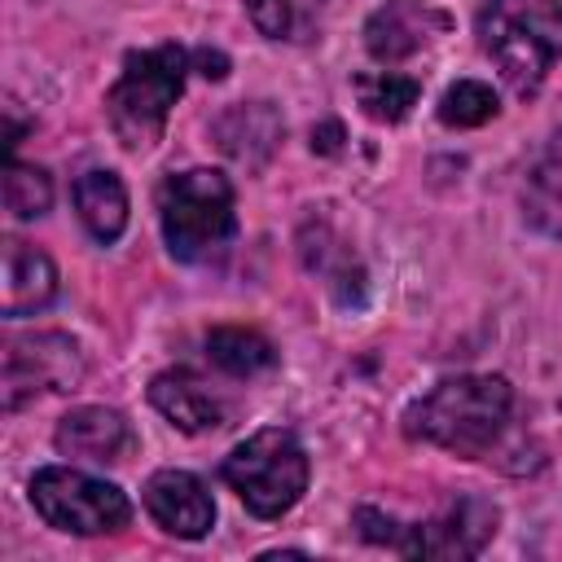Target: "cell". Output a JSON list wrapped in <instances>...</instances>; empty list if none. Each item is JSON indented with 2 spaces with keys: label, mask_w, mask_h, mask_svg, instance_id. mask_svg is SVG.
Listing matches in <instances>:
<instances>
[{
  "label": "cell",
  "mask_w": 562,
  "mask_h": 562,
  "mask_svg": "<svg viewBox=\"0 0 562 562\" xmlns=\"http://www.w3.org/2000/svg\"><path fill=\"white\" fill-rule=\"evenodd\" d=\"M514 417V386L501 373H457L404 408V435L452 457H487Z\"/></svg>",
  "instance_id": "cell-1"
},
{
  "label": "cell",
  "mask_w": 562,
  "mask_h": 562,
  "mask_svg": "<svg viewBox=\"0 0 562 562\" xmlns=\"http://www.w3.org/2000/svg\"><path fill=\"white\" fill-rule=\"evenodd\" d=\"M474 35L509 92L527 101L562 57V0H483Z\"/></svg>",
  "instance_id": "cell-2"
},
{
  "label": "cell",
  "mask_w": 562,
  "mask_h": 562,
  "mask_svg": "<svg viewBox=\"0 0 562 562\" xmlns=\"http://www.w3.org/2000/svg\"><path fill=\"white\" fill-rule=\"evenodd\" d=\"M158 224L171 259L180 263H206L224 255L237 233L233 180L215 167L171 171L158 184Z\"/></svg>",
  "instance_id": "cell-3"
},
{
  "label": "cell",
  "mask_w": 562,
  "mask_h": 562,
  "mask_svg": "<svg viewBox=\"0 0 562 562\" xmlns=\"http://www.w3.org/2000/svg\"><path fill=\"white\" fill-rule=\"evenodd\" d=\"M189 61L193 57L180 44H154V48H136L123 57L119 79L105 92V114L123 149H149L162 136L167 114L176 97L184 92Z\"/></svg>",
  "instance_id": "cell-4"
},
{
  "label": "cell",
  "mask_w": 562,
  "mask_h": 562,
  "mask_svg": "<svg viewBox=\"0 0 562 562\" xmlns=\"http://www.w3.org/2000/svg\"><path fill=\"white\" fill-rule=\"evenodd\" d=\"M220 474L255 518H281L307 492V452L294 430L263 426L224 457Z\"/></svg>",
  "instance_id": "cell-5"
},
{
  "label": "cell",
  "mask_w": 562,
  "mask_h": 562,
  "mask_svg": "<svg viewBox=\"0 0 562 562\" xmlns=\"http://www.w3.org/2000/svg\"><path fill=\"white\" fill-rule=\"evenodd\" d=\"M496 518H501L496 505L483 496H461L430 522H400L369 505L356 509L360 536L373 544H386L404 558H474L496 536Z\"/></svg>",
  "instance_id": "cell-6"
},
{
  "label": "cell",
  "mask_w": 562,
  "mask_h": 562,
  "mask_svg": "<svg viewBox=\"0 0 562 562\" xmlns=\"http://www.w3.org/2000/svg\"><path fill=\"white\" fill-rule=\"evenodd\" d=\"M31 505L35 514L70 536H114L132 522V501L123 487L75 470V465H44L31 474Z\"/></svg>",
  "instance_id": "cell-7"
},
{
  "label": "cell",
  "mask_w": 562,
  "mask_h": 562,
  "mask_svg": "<svg viewBox=\"0 0 562 562\" xmlns=\"http://www.w3.org/2000/svg\"><path fill=\"white\" fill-rule=\"evenodd\" d=\"M79 382H83V356L75 338L57 329H40V334H22L4 342V408L9 413L35 395L75 391Z\"/></svg>",
  "instance_id": "cell-8"
},
{
  "label": "cell",
  "mask_w": 562,
  "mask_h": 562,
  "mask_svg": "<svg viewBox=\"0 0 562 562\" xmlns=\"http://www.w3.org/2000/svg\"><path fill=\"white\" fill-rule=\"evenodd\" d=\"M448 26H452V18L430 0H382L364 18V48L373 61L395 66V61H408L422 48H430Z\"/></svg>",
  "instance_id": "cell-9"
},
{
  "label": "cell",
  "mask_w": 562,
  "mask_h": 562,
  "mask_svg": "<svg viewBox=\"0 0 562 562\" xmlns=\"http://www.w3.org/2000/svg\"><path fill=\"white\" fill-rule=\"evenodd\" d=\"M140 501L149 509V518L180 540H202L215 522V501L206 492V483L189 470H154L140 487Z\"/></svg>",
  "instance_id": "cell-10"
},
{
  "label": "cell",
  "mask_w": 562,
  "mask_h": 562,
  "mask_svg": "<svg viewBox=\"0 0 562 562\" xmlns=\"http://www.w3.org/2000/svg\"><path fill=\"white\" fill-rule=\"evenodd\" d=\"M53 443L70 461H123L136 439H132V422L119 408L83 404V408H70L57 422Z\"/></svg>",
  "instance_id": "cell-11"
},
{
  "label": "cell",
  "mask_w": 562,
  "mask_h": 562,
  "mask_svg": "<svg viewBox=\"0 0 562 562\" xmlns=\"http://www.w3.org/2000/svg\"><path fill=\"white\" fill-rule=\"evenodd\" d=\"M149 404L180 426L184 435H206L228 422V404L193 373V369H167L149 382Z\"/></svg>",
  "instance_id": "cell-12"
},
{
  "label": "cell",
  "mask_w": 562,
  "mask_h": 562,
  "mask_svg": "<svg viewBox=\"0 0 562 562\" xmlns=\"http://www.w3.org/2000/svg\"><path fill=\"white\" fill-rule=\"evenodd\" d=\"M53 299H57V263L40 246H31L22 237H9L4 241V299H0V312L9 321L35 316Z\"/></svg>",
  "instance_id": "cell-13"
},
{
  "label": "cell",
  "mask_w": 562,
  "mask_h": 562,
  "mask_svg": "<svg viewBox=\"0 0 562 562\" xmlns=\"http://www.w3.org/2000/svg\"><path fill=\"white\" fill-rule=\"evenodd\" d=\"M518 206H522V220L540 237L562 241V127L549 132L540 140V149L531 154V162L522 171Z\"/></svg>",
  "instance_id": "cell-14"
},
{
  "label": "cell",
  "mask_w": 562,
  "mask_h": 562,
  "mask_svg": "<svg viewBox=\"0 0 562 562\" xmlns=\"http://www.w3.org/2000/svg\"><path fill=\"white\" fill-rule=\"evenodd\" d=\"M281 132H285V123L268 101H241L228 114H220V123H215L224 154H233L246 167H263L272 158Z\"/></svg>",
  "instance_id": "cell-15"
},
{
  "label": "cell",
  "mask_w": 562,
  "mask_h": 562,
  "mask_svg": "<svg viewBox=\"0 0 562 562\" xmlns=\"http://www.w3.org/2000/svg\"><path fill=\"white\" fill-rule=\"evenodd\" d=\"M70 198H75V215L92 233V241L110 246V241L123 237V228H127V189H123V180L110 167L83 171L75 180Z\"/></svg>",
  "instance_id": "cell-16"
},
{
  "label": "cell",
  "mask_w": 562,
  "mask_h": 562,
  "mask_svg": "<svg viewBox=\"0 0 562 562\" xmlns=\"http://www.w3.org/2000/svg\"><path fill=\"white\" fill-rule=\"evenodd\" d=\"M206 356L228 378H255L277 364V347L259 329H246V325H215L206 334Z\"/></svg>",
  "instance_id": "cell-17"
},
{
  "label": "cell",
  "mask_w": 562,
  "mask_h": 562,
  "mask_svg": "<svg viewBox=\"0 0 562 562\" xmlns=\"http://www.w3.org/2000/svg\"><path fill=\"white\" fill-rule=\"evenodd\" d=\"M325 4L329 0H246V13H250V22L263 40L303 44L321 31Z\"/></svg>",
  "instance_id": "cell-18"
},
{
  "label": "cell",
  "mask_w": 562,
  "mask_h": 562,
  "mask_svg": "<svg viewBox=\"0 0 562 562\" xmlns=\"http://www.w3.org/2000/svg\"><path fill=\"white\" fill-rule=\"evenodd\" d=\"M356 97H360L369 119L400 123L417 105L422 83L413 75H400V70H369V75H356Z\"/></svg>",
  "instance_id": "cell-19"
},
{
  "label": "cell",
  "mask_w": 562,
  "mask_h": 562,
  "mask_svg": "<svg viewBox=\"0 0 562 562\" xmlns=\"http://www.w3.org/2000/svg\"><path fill=\"white\" fill-rule=\"evenodd\" d=\"M4 206L18 215V220H35L53 206V180L44 167L35 162H18L9 158L4 167Z\"/></svg>",
  "instance_id": "cell-20"
},
{
  "label": "cell",
  "mask_w": 562,
  "mask_h": 562,
  "mask_svg": "<svg viewBox=\"0 0 562 562\" xmlns=\"http://www.w3.org/2000/svg\"><path fill=\"white\" fill-rule=\"evenodd\" d=\"M496 110H501V101H496V92L487 83L457 79L439 101V123L443 127H483L487 119H496Z\"/></svg>",
  "instance_id": "cell-21"
}]
</instances>
